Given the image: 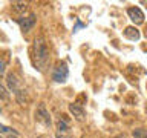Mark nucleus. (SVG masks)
<instances>
[{
  "instance_id": "1",
  "label": "nucleus",
  "mask_w": 147,
  "mask_h": 138,
  "mask_svg": "<svg viewBox=\"0 0 147 138\" xmlns=\"http://www.w3.org/2000/svg\"><path fill=\"white\" fill-rule=\"evenodd\" d=\"M34 58L40 71H43L49 63V49L43 35H38L34 41Z\"/></svg>"
},
{
  "instance_id": "2",
  "label": "nucleus",
  "mask_w": 147,
  "mask_h": 138,
  "mask_svg": "<svg viewBox=\"0 0 147 138\" xmlns=\"http://www.w3.org/2000/svg\"><path fill=\"white\" fill-rule=\"evenodd\" d=\"M6 85L9 87V91L14 92V95H16V98L20 101V103H25V91L22 89V86H20V80L17 78V75L14 72H9L8 75H6Z\"/></svg>"
},
{
  "instance_id": "3",
  "label": "nucleus",
  "mask_w": 147,
  "mask_h": 138,
  "mask_svg": "<svg viewBox=\"0 0 147 138\" xmlns=\"http://www.w3.org/2000/svg\"><path fill=\"white\" fill-rule=\"evenodd\" d=\"M35 22H37V18H35V14H29V16H26V17H20L17 20V23H18V26L22 28V31L25 32H29L32 28L35 26Z\"/></svg>"
},
{
  "instance_id": "4",
  "label": "nucleus",
  "mask_w": 147,
  "mask_h": 138,
  "mask_svg": "<svg viewBox=\"0 0 147 138\" xmlns=\"http://www.w3.org/2000/svg\"><path fill=\"white\" fill-rule=\"evenodd\" d=\"M35 118H37V121L43 123L45 126H51V115H49L48 110H46L45 103H40L38 106H37V109H35Z\"/></svg>"
},
{
  "instance_id": "5",
  "label": "nucleus",
  "mask_w": 147,
  "mask_h": 138,
  "mask_svg": "<svg viewBox=\"0 0 147 138\" xmlns=\"http://www.w3.org/2000/svg\"><path fill=\"white\" fill-rule=\"evenodd\" d=\"M67 77H69V69L66 66V63L58 64V66L55 68L54 74H52L54 81H57V83H64V81L67 80Z\"/></svg>"
},
{
  "instance_id": "6",
  "label": "nucleus",
  "mask_w": 147,
  "mask_h": 138,
  "mask_svg": "<svg viewBox=\"0 0 147 138\" xmlns=\"http://www.w3.org/2000/svg\"><path fill=\"white\" fill-rule=\"evenodd\" d=\"M127 16L135 25H141V23L144 22V14H142V11L138 6L127 8Z\"/></svg>"
},
{
  "instance_id": "7",
  "label": "nucleus",
  "mask_w": 147,
  "mask_h": 138,
  "mask_svg": "<svg viewBox=\"0 0 147 138\" xmlns=\"http://www.w3.org/2000/svg\"><path fill=\"white\" fill-rule=\"evenodd\" d=\"M69 135V124L64 118L57 120V138H67Z\"/></svg>"
},
{
  "instance_id": "8",
  "label": "nucleus",
  "mask_w": 147,
  "mask_h": 138,
  "mask_svg": "<svg viewBox=\"0 0 147 138\" xmlns=\"http://www.w3.org/2000/svg\"><path fill=\"white\" fill-rule=\"evenodd\" d=\"M69 112H71L74 117H75V120H78V121H83L84 120V109L81 108L80 104H77V103H72V104H69Z\"/></svg>"
},
{
  "instance_id": "9",
  "label": "nucleus",
  "mask_w": 147,
  "mask_h": 138,
  "mask_svg": "<svg viewBox=\"0 0 147 138\" xmlns=\"http://www.w3.org/2000/svg\"><path fill=\"white\" fill-rule=\"evenodd\" d=\"M124 37L129 40H138L140 39V31H138L135 26H129L124 29Z\"/></svg>"
},
{
  "instance_id": "10",
  "label": "nucleus",
  "mask_w": 147,
  "mask_h": 138,
  "mask_svg": "<svg viewBox=\"0 0 147 138\" xmlns=\"http://www.w3.org/2000/svg\"><path fill=\"white\" fill-rule=\"evenodd\" d=\"M11 6H12V9H14L16 12L23 14V12L28 9V3H26V2H12Z\"/></svg>"
},
{
  "instance_id": "11",
  "label": "nucleus",
  "mask_w": 147,
  "mask_h": 138,
  "mask_svg": "<svg viewBox=\"0 0 147 138\" xmlns=\"http://www.w3.org/2000/svg\"><path fill=\"white\" fill-rule=\"evenodd\" d=\"M133 138H147V131L144 127H138L133 131Z\"/></svg>"
},
{
  "instance_id": "12",
  "label": "nucleus",
  "mask_w": 147,
  "mask_h": 138,
  "mask_svg": "<svg viewBox=\"0 0 147 138\" xmlns=\"http://www.w3.org/2000/svg\"><path fill=\"white\" fill-rule=\"evenodd\" d=\"M0 133H9V135H18L17 131H14V129L8 127V126H3V124H0Z\"/></svg>"
},
{
  "instance_id": "13",
  "label": "nucleus",
  "mask_w": 147,
  "mask_h": 138,
  "mask_svg": "<svg viewBox=\"0 0 147 138\" xmlns=\"http://www.w3.org/2000/svg\"><path fill=\"white\" fill-rule=\"evenodd\" d=\"M8 98H9V94H8L6 87L3 85H0V100H8Z\"/></svg>"
},
{
  "instance_id": "14",
  "label": "nucleus",
  "mask_w": 147,
  "mask_h": 138,
  "mask_svg": "<svg viewBox=\"0 0 147 138\" xmlns=\"http://www.w3.org/2000/svg\"><path fill=\"white\" fill-rule=\"evenodd\" d=\"M5 69H6V63H5L3 57L0 55V75H3V74H5Z\"/></svg>"
},
{
  "instance_id": "15",
  "label": "nucleus",
  "mask_w": 147,
  "mask_h": 138,
  "mask_svg": "<svg viewBox=\"0 0 147 138\" xmlns=\"http://www.w3.org/2000/svg\"><path fill=\"white\" fill-rule=\"evenodd\" d=\"M9 138H20V137H17V135H9Z\"/></svg>"
},
{
  "instance_id": "16",
  "label": "nucleus",
  "mask_w": 147,
  "mask_h": 138,
  "mask_svg": "<svg viewBox=\"0 0 147 138\" xmlns=\"http://www.w3.org/2000/svg\"><path fill=\"white\" fill-rule=\"evenodd\" d=\"M115 138H126V137H123V135H119V137H115Z\"/></svg>"
},
{
  "instance_id": "17",
  "label": "nucleus",
  "mask_w": 147,
  "mask_h": 138,
  "mask_svg": "<svg viewBox=\"0 0 147 138\" xmlns=\"http://www.w3.org/2000/svg\"><path fill=\"white\" fill-rule=\"evenodd\" d=\"M0 112H2V108H0Z\"/></svg>"
},
{
  "instance_id": "18",
  "label": "nucleus",
  "mask_w": 147,
  "mask_h": 138,
  "mask_svg": "<svg viewBox=\"0 0 147 138\" xmlns=\"http://www.w3.org/2000/svg\"><path fill=\"white\" fill-rule=\"evenodd\" d=\"M0 138H2V137H0Z\"/></svg>"
}]
</instances>
